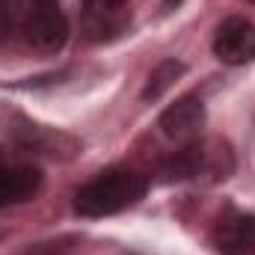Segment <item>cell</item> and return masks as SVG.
Returning a JSON list of instances; mask_svg holds the SVG:
<instances>
[{
	"mask_svg": "<svg viewBox=\"0 0 255 255\" xmlns=\"http://www.w3.org/2000/svg\"><path fill=\"white\" fill-rule=\"evenodd\" d=\"M148 190V178L133 169H104L74 193V211L80 217H110L136 205Z\"/></svg>",
	"mask_w": 255,
	"mask_h": 255,
	"instance_id": "cell-1",
	"label": "cell"
},
{
	"mask_svg": "<svg viewBox=\"0 0 255 255\" xmlns=\"http://www.w3.org/2000/svg\"><path fill=\"white\" fill-rule=\"evenodd\" d=\"M42 187V169L27 151L0 148V208L21 205Z\"/></svg>",
	"mask_w": 255,
	"mask_h": 255,
	"instance_id": "cell-4",
	"label": "cell"
},
{
	"mask_svg": "<svg viewBox=\"0 0 255 255\" xmlns=\"http://www.w3.org/2000/svg\"><path fill=\"white\" fill-rule=\"evenodd\" d=\"M157 125L163 130V136L172 139V142H181V145L196 142L199 133H202V125H205V104H202V98H196V95L178 98L172 107H166L160 113Z\"/></svg>",
	"mask_w": 255,
	"mask_h": 255,
	"instance_id": "cell-7",
	"label": "cell"
},
{
	"mask_svg": "<svg viewBox=\"0 0 255 255\" xmlns=\"http://www.w3.org/2000/svg\"><path fill=\"white\" fill-rule=\"evenodd\" d=\"M80 15L92 39H113L130 24V3L128 0H83Z\"/></svg>",
	"mask_w": 255,
	"mask_h": 255,
	"instance_id": "cell-8",
	"label": "cell"
},
{
	"mask_svg": "<svg viewBox=\"0 0 255 255\" xmlns=\"http://www.w3.org/2000/svg\"><path fill=\"white\" fill-rule=\"evenodd\" d=\"M211 244L220 255H255V214H223L211 232Z\"/></svg>",
	"mask_w": 255,
	"mask_h": 255,
	"instance_id": "cell-6",
	"label": "cell"
},
{
	"mask_svg": "<svg viewBox=\"0 0 255 255\" xmlns=\"http://www.w3.org/2000/svg\"><path fill=\"white\" fill-rule=\"evenodd\" d=\"M181 74H184V63H178V60H163V63L148 74V83H145V89H142V98H160V95L175 83V77H181Z\"/></svg>",
	"mask_w": 255,
	"mask_h": 255,
	"instance_id": "cell-9",
	"label": "cell"
},
{
	"mask_svg": "<svg viewBox=\"0 0 255 255\" xmlns=\"http://www.w3.org/2000/svg\"><path fill=\"white\" fill-rule=\"evenodd\" d=\"M15 15L18 39L39 51L57 54L68 39V18L60 9V0H6Z\"/></svg>",
	"mask_w": 255,
	"mask_h": 255,
	"instance_id": "cell-2",
	"label": "cell"
},
{
	"mask_svg": "<svg viewBox=\"0 0 255 255\" xmlns=\"http://www.w3.org/2000/svg\"><path fill=\"white\" fill-rule=\"evenodd\" d=\"M214 57L226 65L255 60V24L247 18H226L214 36Z\"/></svg>",
	"mask_w": 255,
	"mask_h": 255,
	"instance_id": "cell-5",
	"label": "cell"
},
{
	"mask_svg": "<svg viewBox=\"0 0 255 255\" xmlns=\"http://www.w3.org/2000/svg\"><path fill=\"white\" fill-rule=\"evenodd\" d=\"M12 36H18V33H15V15H12L9 3L0 0V42H6V39H12Z\"/></svg>",
	"mask_w": 255,
	"mask_h": 255,
	"instance_id": "cell-10",
	"label": "cell"
},
{
	"mask_svg": "<svg viewBox=\"0 0 255 255\" xmlns=\"http://www.w3.org/2000/svg\"><path fill=\"white\" fill-rule=\"evenodd\" d=\"M235 169V157L232 148L220 139L211 142H187L181 151H175L163 166H160V178L163 181H190V178H229V172Z\"/></svg>",
	"mask_w": 255,
	"mask_h": 255,
	"instance_id": "cell-3",
	"label": "cell"
},
{
	"mask_svg": "<svg viewBox=\"0 0 255 255\" xmlns=\"http://www.w3.org/2000/svg\"><path fill=\"white\" fill-rule=\"evenodd\" d=\"M250 3H255V0H250Z\"/></svg>",
	"mask_w": 255,
	"mask_h": 255,
	"instance_id": "cell-12",
	"label": "cell"
},
{
	"mask_svg": "<svg viewBox=\"0 0 255 255\" xmlns=\"http://www.w3.org/2000/svg\"><path fill=\"white\" fill-rule=\"evenodd\" d=\"M178 6H181V0H163V12H172Z\"/></svg>",
	"mask_w": 255,
	"mask_h": 255,
	"instance_id": "cell-11",
	"label": "cell"
}]
</instances>
